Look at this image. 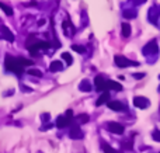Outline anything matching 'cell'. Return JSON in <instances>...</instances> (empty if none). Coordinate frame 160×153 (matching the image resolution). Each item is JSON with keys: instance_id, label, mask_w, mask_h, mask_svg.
Instances as JSON below:
<instances>
[{"instance_id": "6da1fadb", "label": "cell", "mask_w": 160, "mask_h": 153, "mask_svg": "<svg viewBox=\"0 0 160 153\" xmlns=\"http://www.w3.org/2000/svg\"><path fill=\"white\" fill-rule=\"evenodd\" d=\"M30 65H32V61H30V59L16 58V56H11V55H6V58H4L6 70L13 72L16 75H21L24 72L25 66H30Z\"/></svg>"}, {"instance_id": "7a4b0ae2", "label": "cell", "mask_w": 160, "mask_h": 153, "mask_svg": "<svg viewBox=\"0 0 160 153\" xmlns=\"http://www.w3.org/2000/svg\"><path fill=\"white\" fill-rule=\"evenodd\" d=\"M25 47L28 48V51L31 52V55L35 56V55H38V51L39 49H48V48L51 47V44L48 41H37V39H35L34 42H31L30 39H27Z\"/></svg>"}, {"instance_id": "3957f363", "label": "cell", "mask_w": 160, "mask_h": 153, "mask_svg": "<svg viewBox=\"0 0 160 153\" xmlns=\"http://www.w3.org/2000/svg\"><path fill=\"white\" fill-rule=\"evenodd\" d=\"M114 61H115V65L118 67H129V66H138V65H139L138 62L131 61V59L125 58L124 55H115Z\"/></svg>"}, {"instance_id": "277c9868", "label": "cell", "mask_w": 160, "mask_h": 153, "mask_svg": "<svg viewBox=\"0 0 160 153\" xmlns=\"http://www.w3.org/2000/svg\"><path fill=\"white\" fill-rule=\"evenodd\" d=\"M94 84H96V90H98V91H107V87H105V84H107V79H105L104 76H101V75L96 76V79H94Z\"/></svg>"}, {"instance_id": "5b68a950", "label": "cell", "mask_w": 160, "mask_h": 153, "mask_svg": "<svg viewBox=\"0 0 160 153\" xmlns=\"http://www.w3.org/2000/svg\"><path fill=\"white\" fill-rule=\"evenodd\" d=\"M133 106L138 107V108H148L150 106V101L146 97H142V96H136L133 98Z\"/></svg>"}, {"instance_id": "8992f818", "label": "cell", "mask_w": 160, "mask_h": 153, "mask_svg": "<svg viewBox=\"0 0 160 153\" xmlns=\"http://www.w3.org/2000/svg\"><path fill=\"white\" fill-rule=\"evenodd\" d=\"M107 129L112 134H117V135H122L124 134V126L118 122H108L107 124Z\"/></svg>"}, {"instance_id": "52a82bcc", "label": "cell", "mask_w": 160, "mask_h": 153, "mask_svg": "<svg viewBox=\"0 0 160 153\" xmlns=\"http://www.w3.org/2000/svg\"><path fill=\"white\" fill-rule=\"evenodd\" d=\"M69 136L72 138V139H82L83 138V132H82V129H80V126L78 124H73V125L70 126Z\"/></svg>"}, {"instance_id": "ba28073f", "label": "cell", "mask_w": 160, "mask_h": 153, "mask_svg": "<svg viewBox=\"0 0 160 153\" xmlns=\"http://www.w3.org/2000/svg\"><path fill=\"white\" fill-rule=\"evenodd\" d=\"M158 52H159V47H158V44H156L155 39H153V41H150L149 44L143 47V53H145V55H150V53H158Z\"/></svg>"}, {"instance_id": "9c48e42d", "label": "cell", "mask_w": 160, "mask_h": 153, "mask_svg": "<svg viewBox=\"0 0 160 153\" xmlns=\"http://www.w3.org/2000/svg\"><path fill=\"white\" fill-rule=\"evenodd\" d=\"M159 16H160V6H153V7L149 10V14H148L149 20L153 22V24H155L156 20L159 18Z\"/></svg>"}, {"instance_id": "30bf717a", "label": "cell", "mask_w": 160, "mask_h": 153, "mask_svg": "<svg viewBox=\"0 0 160 153\" xmlns=\"http://www.w3.org/2000/svg\"><path fill=\"white\" fill-rule=\"evenodd\" d=\"M108 108L110 110H114V111H122L125 108V104H122L121 101H117V100H110L107 103Z\"/></svg>"}, {"instance_id": "8fae6325", "label": "cell", "mask_w": 160, "mask_h": 153, "mask_svg": "<svg viewBox=\"0 0 160 153\" xmlns=\"http://www.w3.org/2000/svg\"><path fill=\"white\" fill-rule=\"evenodd\" d=\"M72 122V118L66 117V115H62V117H58V120H56V126L58 128H66L69 124Z\"/></svg>"}, {"instance_id": "7c38bea8", "label": "cell", "mask_w": 160, "mask_h": 153, "mask_svg": "<svg viewBox=\"0 0 160 153\" xmlns=\"http://www.w3.org/2000/svg\"><path fill=\"white\" fill-rule=\"evenodd\" d=\"M0 32H2L3 38H6L7 41H10V42H14V39H16V38H14L13 32H11L7 27H4V25H3V27H0Z\"/></svg>"}, {"instance_id": "4fadbf2b", "label": "cell", "mask_w": 160, "mask_h": 153, "mask_svg": "<svg viewBox=\"0 0 160 153\" xmlns=\"http://www.w3.org/2000/svg\"><path fill=\"white\" fill-rule=\"evenodd\" d=\"M107 90H115V91H121L122 86L118 83V81H114V80H107V84H105Z\"/></svg>"}, {"instance_id": "5bb4252c", "label": "cell", "mask_w": 160, "mask_h": 153, "mask_svg": "<svg viewBox=\"0 0 160 153\" xmlns=\"http://www.w3.org/2000/svg\"><path fill=\"white\" fill-rule=\"evenodd\" d=\"M108 101H110V93H108V91H102V94L100 96L98 100L96 101V106L100 107V106H102V104L108 103Z\"/></svg>"}, {"instance_id": "9a60e30c", "label": "cell", "mask_w": 160, "mask_h": 153, "mask_svg": "<svg viewBox=\"0 0 160 153\" xmlns=\"http://www.w3.org/2000/svg\"><path fill=\"white\" fill-rule=\"evenodd\" d=\"M63 69V65H62L61 61H53L49 66V70L51 72H59V70Z\"/></svg>"}, {"instance_id": "2e32d148", "label": "cell", "mask_w": 160, "mask_h": 153, "mask_svg": "<svg viewBox=\"0 0 160 153\" xmlns=\"http://www.w3.org/2000/svg\"><path fill=\"white\" fill-rule=\"evenodd\" d=\"M121 28H122V37L128 38V37L131 35V25L128 24V22H122Z\"/></svg>"}, {"instance_id": "e0dca14e", "label": "cell", "mask_w": 160, "mask_h": 153, "mask_svg": "<svg viewBox=\"0 0 160 153\" xmlns=\"http://www.w3.org/2000/svg\"><path fill=\"white\" fill-rule=\"evenodd\" d=\"M79 89L82 90V91H90V90H91V84H90V81H88V80H83L82 83L79 84Z\"/></svg>"}, {"instance_id": "ac0fdd59", "label": "cell", "mask_w": 160, "mask_h": 153, "mask_svg": "<svg viewBox=\"0 0 160 153\" xmlns=\"http://www.w3.org/2000/svg\"><path fill=\"white\" fill-rule=\"evenodd\" d=\"M0 8H2V10L4 11L7 16H13V8H10L8 6H6L4 3H2V2H0Z\"/></svg>"}, {"instance_id": "d6986e66", "label": "cell", "mask_w": 160, "mask_h": 153, "mask_svg": "<svg viewBox=\"0 0 160 153\" xmlns=\"http://www.w3.org/2000/svg\"><path fill=\"white\" fill-rule=\"evenodd\" d=\"M76 120H78L80 124H87V122H88V120H90V117H88L87 114H80L79 117L76 118Z\"/></svg>"}, {"instance_id": "ffe728a7", "label": "cell", "mask_w": 160, "mask_h": 153, "mask_svg": "<svg viewBox=\"0 0 160 153\" xmlns=\"http://www.w3.org/2000/svg\"><path fill=\"white\" fill-rule=\"evenodd\" d=\"M62 58H63V61L66 62L68 65H72V63H73V58H72V55H69L68 52H63V53H62Z\"/></svg>"}, {"instance_id": "44dd1931", "label": "cell", "mask_w": 160, "mask_h": 153, "mask_svg": "<svg viewBox=\"0 0 160 153\" xmlns=\"http://www.w3.org/2000/svg\"><path fill=\"white\" fill-rule=\"evenodd\" d=\"M27 73H28V75H31V76L42 77V72H41V70H38V69H28V70H27Z\"/></svg>"}, {"instance_id": "7402d4cb", "label": "cell", "mask_w": 160, "mask_h": 153, "mask_svg": "<svg viewBox=\"0 0 160 153\" xmlns=\"http://www.w3.org/2000/svg\"><path fill=\"white\" fill-rule=\"evenodd\" d=\"M102 149H104V153H118L115 149H112L108 143H105V142L102 143Z\"/></svg>"}, {"instance_id": "603a6c76", "label": "cell", "mask_w": 160, "mask_h": 153, "mask_svg": "<svg viewBox=\"0 0 160 153\" xmlns=\"http://www.w3.org/2000/svg\"><path fill=\"white\" fill-rule=\"evenodd\" d=\"M124 17H125V18H135V17H136V11L125 10L124 11Z\"/></svg>"}, {"instance_id": "cb8c5ba5", "label": "cell", "mask_w": 160, "mask_h": 153, "mask_svg": "<svg viewBox=\"0 0 160 153\" xmlns=\"http://www.w3.org/2000/svg\"><path fill=\"white\" fill-rule=\"evenodd\" d=\"M72 49L76 51V52H79V53H84L86 52V48L82 47V45H72Z\"/></svg>"}, {"instance_id": "d4e9b609", "label": "cell", "mask_w": 160, "mask_h": 153, "mask_svg": "<svg viewBox=\"0 0 160 153\" xmlns=\"http://www.w3.org/2000/svg\"><path fill=\"white\" fill-rule=\"evenodd\" d=\"M152 138L156 141V142H160V131H159V129H155V131H153Z\"/></svg>"}, {"instance_id": "484cf974", "label": "cell", "mask_w": 160, "mask_h": 153, "mask_svg": "<svg viewBox=\"0 0 160 153\" xmlns=\"http://www.w3.org/2000/svg\"><path fill=\"white\" fill-rule=\"evenodd\" d=\"M133 77L138 79V80H139V79H143L145 77V73H135V75H133Z\"/></svg>"}, {"instance_id": "4316f807", "label": "cell", "mask_w": 160, "mask_h": 153, "mask_svg": "<svg viewBox=\"0 0 160 153\" xmlns=\"http://www.w3.org/2000/svg\"><path fill=\"white\" fill-rule=\"evenodd\" d=\"M65 115H66V117H69V118H73V111H72V110H68Z\"/></svg>"}, {"instance_id": "83f0119b", "label": "cell", "mask_w": 160, "mask_h": 153, "mask_svg": "<svg viewBox=\"0 0 160 153\" xmlns=\"http://www.w3.org/2000/svg\"><path fill=\"white\" fill-rule=\"evenodd\" d=\"M42 120H44V121L47 120L48 121V120H49V114H42Z\"/></svg>"}, {"instance_id": "f1b7e54d", "label": "cell", "mask_w": 160, "mask_h": 153, "mask_svg": "<svg viewBox=\"0 0 160 153\" xmlns=\"http://www.w3.org/2000/svg\"><path fill=\"white\" fill-rule=\"evenodd\" d=\"M133 2H135V3H136V4H142V3H143V2H145V0H133Z\"/></svg>"}, {"instance_id": "f546056e", "label": "cell", "mask_w": 160, "mask_h": 153, "mask_svg": "<svg viewBox=\"0 0 160 153\" xmlns=\"http://www.w3.org/2000/svg\"><path fill=\"white\" fill-rule=\"evenodd\" d=\"M45 22V20H39V22H38V25H42Z\"/></svg>"}, {"instance_id": "4dcf8cb0", "label": "cell", "mask_w": 160, "mask_h": 153, "mask_svg": "<svg viewBox=\"0 0 160 153\" xmlns=\"http://www.w3.org/2000/svg\"><path fill=\"white\" fill-rule=\"evenodd\" d=\"M159 90H160V86H159Z\"/></svg>"}]
</instances>
